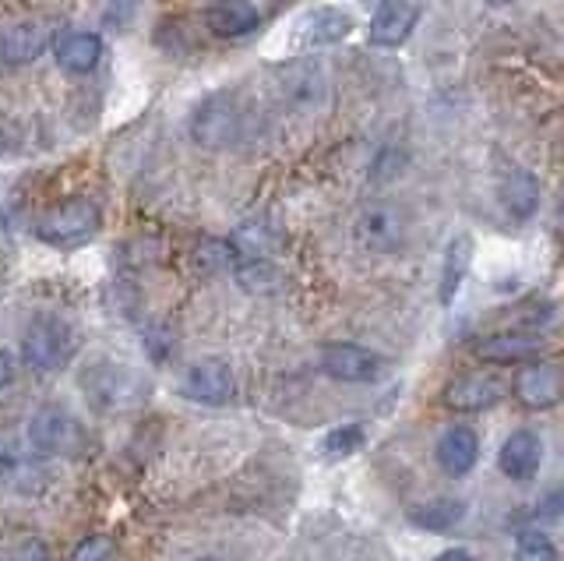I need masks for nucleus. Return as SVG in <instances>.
I'll list each match as a JSON object with an SVG mask.
<instances>
[{
    "instance_id": "nucleus-1",
    "label": "nucleus",
    "mask_w": 564,
    "mask_h": 561,
    "mask_svg": "<svg viewBox=\"0 0 564 561\" xmlns=\"http://www.w3.org/2000/svg\"><path fill=\"white\" fill-rule=\"evenodd\" d=\"M85 399L102 413H128L149 399V381L134 367L123 364H96L85 371Z\"/></svg>"
},
{
    "instance_id": "nucleus-2",
    "label": "nucleus",
    "mask_w": 564,
    "mask_h": 561,
    "mask_svg": "<svg viewBox=\"0 0 564 561\" xmlns=\"http://www.w3.org/2000/svg\"><path fill=\"white\" fill-rule=\"evenodd\" d=\"M99 223L102 216L93 198H64L35 219V237L53 248H75L99 234Z\"/></svg>"
},
{
    "instance_id": "nucleus-3",
    "label": "nucleus",
    "mask_w": 564,
    "mask_h": 561,
    "mask_svg": "<svg viewBox=\"0 0 564 561\" xmlns=\"http://www.w3.org/2000/svg\"><path fill=\"white\" fill-rule=\"evenodd\" d=\"M191 142L202 149H229L243 134V110L229 93H212L191 110Z\"/></svg>"
},
{
    "instance_id": "nucleus-4",
    "label": "nucleus",
    "mask_w": 564,
    "mask_h": 561,
    "mask_svg": "<svg viewBox=\"0 0 564 561\" xmlns=\"http://www.w3.org/2000/svg\"><path fill=\"white\" fill-rule=\"evenodd\" d=\"M75 349H78L75 328L61 319H53V314L35 319L22 336V357L35 371H57V367H64L75 357Z\"/></svg>"
},
{
    "instance_id": "nucleus-5",
    "label": "nucleus",
    "mask_w": 564,
    "mask_h": 561,
    "mask_svg": "<svg viewBox=\"0 0 564 561\" xmlns=\"http://www.w3.org/2000/svg\"><path fill=\"white\" fill-rule=\"evenodd\" d=\"M352 234H357V244L364 251L392 255L405 248V240H410V216L395 202H375L357 216Z\"/></svg>"
},
{
    "instance_id": "nucleus-6",
    "label": "nucleus",
    "mask_w": 564,
    "mask_h": 561,
    "mask_svg": "<svg viewBox=\"0 0 564 561\" xmlns=\"http://www.w3.org/2000/svg\"><path fill=\"white\" fill-rule=\"evenodd\" d=\"M275 93L293 110H317L328 96V75L317 61H290L275 67Z\"/></svg>"
},
{
    "instance_id": "nucleus-7",
    "label": "nucleus",
    "mask_w": 564,
    "mask_h": 561,
    "mask_svg": "<svg viewBox=\"0 0 564 561\" xmlns=\"http://www.w3.org/2000/svg\"><path fill=\"white\" fill-rule=\"evenodd\" d=\"M29 442L43 455H75L85 445V431L70 413L64 410H43L29 424Z\"/></svg>"
},
{
    "instance_id": "nucleus-8",
    "label": "nucleus",
    "mask_w": 564,
    "mask_h": 561,
    "mask_svg": "<svg viewBox=\"0 0 564 561\" xmlns=\"http://www.w3.org/2000/svg\"><path fill=\"white\" fill-rule=\"evenodd\" d=\"M352 32V14L335 8V4H322L307 14H300V22L293 29V36L300 46L307 50H322V46H339Z\"/></svg>"
},
{
    "instance_id": "nucleus-9",
    "label": "nucleus",
    "mask_w": 564,
    "mask_h": 561,
    "mask_svg": "<svg viewBox=\"0 0 564 561\" xmlns=\"http://www.w3.org/2000/svg\"><path fill=\"white\" fill-rule=\"evenodd\" d=\"M416 22H420V8L413 0H381V8L370 19L367 40L381 50H395L413 36Z\"/></svg>"
},
{
    "instance_id": "nucleus-10",
    "label": "nucleus",
    "mask_w": 564,
    "mask_h": 561,
    "mask_svg": "<svg viewBox=\"0 0 564 561\" xmlns=\"http://www.w3.org/2000/svg\"><path fill=\"white\" fill-rule=\"evenodd\" d=\"M381 367V357L357 343H328L322 349V371L335 381H375Z\"/></svg>"
},
{
    "instance_id": "nucleus-11",
    "label": "nucleus",
    "mask_w": 564,
    "mask_h": 561,
    "mask_svg": "<svg viewBox=\"0 0 564 561\" xmlns=\"http://www.w3.org/2000/svg\"><path fill=\"white\" fill-rule=\"evenodd\" d=\"M511 392H516V399L522 402L525 410H551L554 402L561 399V371L554 364L536 360V364L522 367V371L516 375V381H511Z\"/></svg>"
},
{
    "instance_id": "nucleus-12",
    "label": "nucleus",
    "mask_w": 564,
    "mask_h": 561,
    "mask_svg": "<svg viewBox=\"0 0 564 561\" xmlns=\"http://www.w3.org/2000/svg\"><path fill=\"white\" fill-rule=\"evenodd\" d=\"M184 396L194 402H212V407L226 402L234 396V371H229V364L216 357L191 364L184 375Z\"/></svg>"
},
{
    "instance_id": "nucleus-13",
    "label": "nucleus",
    "mask_w": 564,
    "mask_h": 561,
    "mask_svg": "<svg viewBox=\"0 0 564 561\" xmlns=\"http://www.w3.org/2000/svg\"><path fill=\"white\" fill-rule=\"evenodd\" d=\"M505 399V381L494 375H463L445 389V402L458 413H484Z\"/></svg>"
},
{
    "instance_id": "nucleus-14",
    "label": "nucleus",
    "mask_w": 564,
    "mask_h": 561,
    "mask_svg": "<svg viewBox=\"0 0 564 561\" xmlns=\"http://www.w3.org/2000/svg\"><path fill=\"white\" fill-rule=\"evenodd\" d=\"M53 57L70 75H88L96 72V64L102 61V40L88 29H61L53 36Z\"/></svg>"
},
{
    "instance_id": "nucleus-15",
    "label": "nucleus",
    "mask_w": 564,
    "mask_h": 561,
    "mask_svg": "<svg viewBox=\"0 0 564 561\" xmlns=\"http://www.w3.org/2000/svg\"><path fill=\"white\" fill-rule=\"evenodd\" d=\"M50 46V29L43 22H11L0 29V64L22 67L43 57Z\"/></svg>"
},
{
    "instance_id": "nucleus-16",
    "label": "nucleus",
    "mask_w": 564,
    "mask_h": 561,
    "mask_svg": "<svg viewBox=\"0 0 564 561\" xmlns=\"http://www.w3.org/2000/svg\"><path fill=\"white\" fill-rule=\"evenodd\" d=\"M498 198H501L505 213L511 219H529L540 208V198H543L536 173L533 170H522V166L505 170L501 181H498Z\"/></svg>"
},
{
    "instance_id": "nucleus-17",
    "label": "nucleus",
    "mask_w": 564,
    "mask_h": 561,
    "mask_svg": "<svg viewBox=\"0 0 564 561\" xmlns=\"http://www.w3.org/2000/svg\"><path fill=\"white\" fill-rule=\"evenodd\" d=\"M498 463H501V473L511 481H533L536 470L543 463V442L533 434V431H511L505 438V445L498 452Z\"/></svg>"
},
{
    "instance_id": "nucleus-18",
    "label": "nucleus",
    "mask_w": 564,
    "mask_h": 561,
    "mask_svg": "<svg viewBox=\"0 0 564 561\" xmlns=\"http://www.w3.org/2000/svg\"><path fill=\"white\" fill-rule=\"evenodd\" d=\"M205 25L208 32H216L223 40H240L261 25V14L251 0H216V4L205 11Z\"/></svg>"
},
{
    "instance_id": "nucleus-19",
    "label": "nucleus",
    "mask_w": 564,
    "mask_h": 561,
    "mask_svg": "<svg viewBox=\"0 0 564 561\" xmlns=\"http://www.w3.org/2000/svg\"><path fill=\"white\" fill-rule=\"evenodd\" d=\"M480 460V438L473 428H448L437 442V463L448 477H466V473Z\"/></svg>"
},
{
    "instance_id": "nucleus-20",
    "label": "nucleus",
    "mask_w": 564,
    "mask_h": 561,
    "mask_svg": "<svg viewBox=\"0 0 564 561\" xmlns=\"http://www.w3.org/2000/svg\"><path fill=\"white\" fill-rule=\"evenodd\" d=\"M476 354L490 364H522V360H536L543 354V339L529 336V332H498V336H487L476 343Z\"/></svg>"
},
{
    "instance_id": "nucleus-21",
    "label": "nucleus",
    "mask_w": 564,
    "mask_h": 561,
    "mask_svg": "<svg viewBox=\"0 0 564 561\" xmlns=\"http://www.w3.org/2000/svg\"><path fill=\"white\" fill-rule=\"evenodd\" d=\"M473 261V237L469 234H455L445 248V261H441V304H452L458 287L469 272Z\"/></svg>"
},
{
    "instance_id": "nucleus-22",
    "label": "nucleus",
    "mask_w": 564,
    "mask_h": 561,
    "mask_svg": "<svg viewBox=\"0 0 564 561\" xmlns=\"http://www.w3.org/2000/svg\"><path fill=\"white\" fill-rule=\"evenodd\" d=\"M466 516V505L463 501H455V498H434L427 505H420V508H410V519L416 526H423V530H452V526Z\"/></svg>"
},
{
    "instance_id": "nucleus-23",
    "label": "nucleus",
    "mask_w": 564,
    "mask_h": 561,
    "mask_svg": "<svg viewBox=\"0 0 564 561\" xmlns=\"http://www.w3.org/2000/svg\"><path fill=\"white\" fill-rule=\"evenodd\" d=\"M234 272H237V283L247 293H272L279 287V272L269 258H240Z\"/></svg>"
},
{
    "instance_id": "nucleus-24",
    "label": "nucleus",
    "mask_w": 564,
    "mask_h": 561,
    "mask_svg": "<svg viewBox=\"0 0 564 561\" xmlns=\"http://www.w3.org/2000/svg\"><path fill=\"white\" fill-rule=\"evenodd\" d=\"M229 244H234L237 258H269V251L279 248V237L264 223H247V226H240L237 237Z\"/></svg>"
},
{
    "instance_id": "nucleus-25",
    "label": "nucleus",
    "mask_w": 564,
    "mask_h": 561,
    "mask_svg": "<svg viewBox=\"0 0 564 561\" xmlns=\"http://www.w3.org/2000/svg\"><path fill=\"white\" fill-rule=\"evenodd\" d=\"M194 261H198L202 272H219V269L237 266V251H234V244H226V240H205L202 248L194 251Z\"/></svg>"
},
{
    "instance_id": "nucleus-26",
    "label": "nucleus",
    "mask_w": 564,
    "mask_h": 561,
    "mask_svg": "<svg viewBox=\"0 0 564 561\" xmlns=\"http://www.w3.org/2000/svg\"><path fill=\"white\" fill-rule=\"evenodd\" d=\"M516 561H557V548L543 530H525L516 543Z\"/></svg>"
},
{
    "instance_id": "nucleus-27",
    "label": "nucleus",
    "mask_w": 564,
    "mask_h": 561,
    "mask_svg": "<svg viewBox=\"0 0 564 561\" xmlns=\"http://www.w3.org/2000/svg\"><path fill=\"white\" fill-rule=\"evenodd\" d=\"M360 442H364V428L360 424H346V428L332 431L325 438V452L328 455H349V452L360 449Z\"/></svg>"
},
{
    "instance_id": "nucleus-28",
    "label": "nucleus",
    "mask_w": 564,
    "mask_h": 561,
    "mask_svg": "<svg viewBox=\"0 0 564 561\" xmlns=\"http://www.w3.org/2000/svg\"><path fill=\"white\" fill-rule=\"evenodd\" d=\"M113 554H117L113 537H88L85 543H78L70 561H113Z\"/></svg>"
},
{
    "instance_id": "nucleus-29",
    "label": "nucleus",
    "mask_w": 564,
    "mask_h": 561,
    "mask_svg": "<svg viewBox=\"0 0 564 561\" xmlns=\"http://www.w3.org/2000/svg\"><path fill=\"white\" fill-rule=\"evenodd\" d=\"M14 561H50V558H46V548L40 540H25L22 548H18Z\"/></svg>"
},
{
    "instance_id": "nucleus-30",
    "label": "nucleus",
    "mask_w": 564,
    "mask_h": 561,
    "mask_svg": "<svg viewBox=\"0 0 564 561\" xmlns=\"http://www.w3.org/2000/svg\"><path fill=\"white\" fill-rule=\"evenodd\" d=\"M11 381H14V360H11V354L0 349V392L11 389Z\"/></svg>"
},
{
    "instance_id": "nucleus-31",
    "label": "nucleus",
    "mask_w": 564,
    "mask_h": 561,
    "mask_svg": "<svg viewBox=\"0 0 564 561\" xmlns=\"http://www.w3.org/2000/svg\"><path fill=\"white\" fill-rule=\"evenodd\" d=\"M434 561H476V558H473L469 551H458V548H455V551H445V554H437Z\"/></svg>"
},
{
    "instance_id": "nucleus-32",
    "label": "nucleus",
    "mask_w": 564,
    "mask_h": 561,
    "mask_svg": "<svg viewBox=\"0 0 564 561\" xmlns=\"http://www.w3.org/2000/svg\"><path fill=\"white\" fill-rule=\"evenodd\" d=\"M110 4H120L123 11H134V4H138V0H110Z\"/></svg>"
},
{
    "instance_id": "nucleus-33",
    "label": "nucleus",
    "mask_w": 564,
    "mask_h": 561,
    "mask_svg": "<svg viewBox=\"0 0 564 561\" xmlns=\"http://www.w3.org/2000/svg\"><path fill=\"white\" fill-rule=\"evenodd\" d=\"M484 4H490V8H505V4H511V0H484Z\"/></svg>"
},
{
    "instance_id": "nucleus-34",
    "label": "nucleus",
    "mask_w": 564,
    "mask_h": 561,
    "mask_svg": "<svg viewBox=\"0 0 564 561\" xmlns=\"http://www.w3.org/2000/svg\"><path fill=\"white\" fill-rule=\"evenodd\" d=\"M198 561H216V558H198Z\"/></svg>"
}]
</instances>
